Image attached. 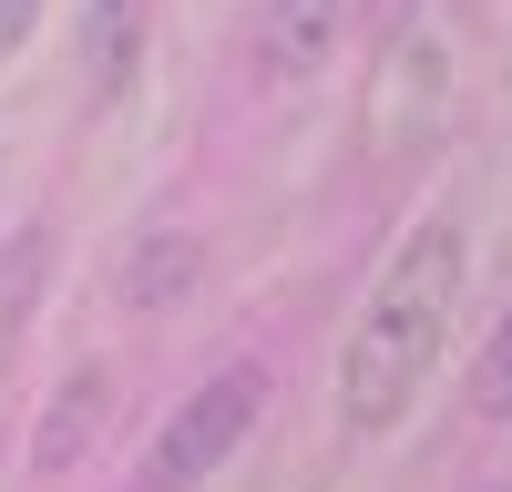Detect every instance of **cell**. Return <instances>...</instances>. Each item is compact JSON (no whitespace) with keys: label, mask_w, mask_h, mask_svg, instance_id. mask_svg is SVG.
<instances>
[{"label":"cell","mask_w":512,"mask_h":492,"mask_svg":"<svg viewBox=\"0 0 512 492\" xmlns=\"http://www.w3.org/2000/svg\"><path fill=\"white\" fill-rule=\"evenodd\" d=\"M451 308H461V216H420L338 339V431L369 441L420 400V380L451 349Z\"/></svg>","instance_id":"obj_1"},{"label":"cell","mask_w":512,"mask_h":492,"mask_svg":"<svg viewBox=\"0 0 512 492\" xmlns=\"http://www.w3.org/2000/svg\"><path fill=\"white\" fill-rule=\"evenodd\" d=\"M256 410H267V369H216L175 421L154 431V451H144V492H195L205 472H226L236 462V441L256 431Z\"/></svg>","instance_id":"obj_2"},{"label":"cell","mask_w":512,"mask_h":492,"mask_svg":"<svg viewBox=\"0 0 512 492\" xmlns=\"http://www.w3.org/2000/svg\"><path fill=\"white\" fill-rule=\"evenodd\" d=\"M338 21H349V0H256V72L308 82L338 52Z\"/></svg>","instance_id":"obj_3"},{"label":"cell","mask_w":512,"mask_h":492,"mask_svg":"<svg viewBox=\"0 0 512 492\" xmlns=\"http://www.w3.org/2000/svg\"><path fill=\"white\" fill-rule=\"evenodd\" d=\"M144 72V0H93L82 11V82H93V103H123Z\"/></svg>","instance_id":"obj_4"},{"label":"cell","mask_w":512,"mask_h":492,"mask_svg":"<svg viewBox=\"0 0 512 492\" xmlns=\"http://www.w3.org/2000/svg\"><path fill=\"white\" fill-rule=\"evenodd\" d=\"M195 277H205V236H175V226H164V236H144L134 257H123V308H175Z\"/></svg>","instance_id":"obj_5"},{"label":"cell","mask_w":512,"mask_h":492,"mask_svg":"<svg viewBox=\"0 0 512 492\" xmlns=\"http://www.w3.org/2000/svg\"><path fill=\"white\" fill-rule=\"evenodd\" d=\"M103 400H113L103 369H72L62 400H52V421L31 431V472H72V462H82V441H93V421H103Z\"/></svg>","instance_id":"obj_6"},{"label":"cell","mask_w":512,"mask_h":492,"mask_svg":"<svg viewBox=\"0 0 512 492\" xmlns=\"http://www.w3.org/2000/svg\"><path fill=\"white\" fill-rule=\"evenodd\" d=\"M441 31H410L400 41V62H390V144H420L431 134V113H441Z\"/></svg>","instance_id":"obj_7"},{"label":"cell","mask_w":512,"mask_h":492,"mask_svg":"<svg viewBox=\"0 0 512 492\" xmlns=\"http://www.w3.org/2000/svg\"><path fill=\"white\" fill-rule=\"evenodd\" d=\"M472 410H482V421H512V308H502L492 349H482V369H472Z\"/></svg>","instance_id":"obj_8"},{"label":"cell","mask_w":512,"mask_h":492,"mask_svg":"<svg viewBox=\"0 0 512 492\" xmlns=\"http://www.w3.org/2000/svg\"><path fill=\"white\" fill-rule=\"evenodd\" d=\"M31 31H41V0H0V62H11Z\"/></svg>","instance_id":"obj_9"}]
</instances>
